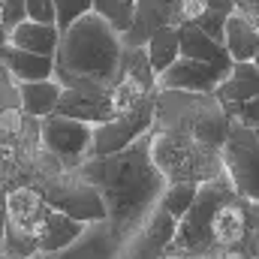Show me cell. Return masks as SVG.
<instances>
[{
  "mask_svg": "<svg viewBox=\"0 0 259 259\" xmlns=\"http://www.w3.org/2000/svg\"><path fill=\"white\" fill-rule=\"evenodd\" d=\"M0 259H3V256H0Z\"/></svg>",
  "mask_w": 259,
  "mask_h": 259,
  "instance_id": "e575fe53",
  "label": "cell"
},
{
  "mask_svg": "<svg viewBox=\"0 0 259 259\" xmlns=\"http://www.w3.org/2000/svg\"><path fill=\"white\" fill-rule=\"evenodd\" d=\"M223 46L229 52V58L235 64H253L259 55V33L250 24L247 15H241L238 9L229 15L226 21V33H223Z\"/></svg>",
  "mask_w": 259,
  "mask_h": 259,
  "instance_id": "ffe728a7",
  "label": "cell"
},
{
  "mask_svg": "<svg viewBox=\"0 0 259 259\" xmlns=\"http://www.w3.org/2000/svg\"><path fill=\"white\" fill-rule=\"evenodd\" d=\"M55 12H58L55 27H58L61 36H64L75 21H81L84 15L94 12V0H55Z\"/></svg>",
  "mask_w": 259,
  "mask_h": 259,
  "instance_id": "484cf974",
  "label": "cell"
},
{
  "mask_svg": "<svg viewBox=\"0 0 259 259\" xmlns=\"http://www.w3.org/2000/svg\"><path fill=\"white\" fill-rule=\"evenodd\" d=\"M229 196H235V187L229 178L199 184L193 208L184 214V220H178V232H175V241L169 247L172 256L214 259V253H211V220Z\"/></svg>",
  "mask_w": 259,
  "mask_h": 259,
  "instance_id": "5b68a950",
  "label": "cell"
},
{
  "mask_svg": "<svg viewBox=\"0 0 259 259\" xmlns=\"http://www.w3.org/2000/svg\"><path fill=\"white\" fill-rule=\"evenodd\" d=\"M256 259H259V256H256Z\"/></svg>",
  "mask_w": 259,
  "mask_h": 259,
  "instance_id": "d590c367",
  "label": "cell"
},
{
  "mask_svg": "<svg viewBox=\"0 0 259 259\" xmlns=\"http://www.w3.org/2000/svg\"><path fill=\"white\" fill-rule=\"evenodd\" d=\"M9 46L30 52V55H42V58H55L58 46H61V30L55 24H36L30 18H24L12 33H9Z\"/></svg>",
  "mask_w": 259,
  "mask_h": 259,
  "instance_id": "ac0fdd59",
  "label": "cell"
},
{
  "mask_svg": "<svg viewBox=\"0 0 259 259\" xmlns=\"http://www.w3.org/2000/svg\"><path fill=\"white\" fill-rule=\"evenodd\" d=\"M253 64H256V66H259V55H256V61H253Z\"/></svg>",
  "mask_w": 259,
  "mask_h": 259,
  "instance_id": "836d02e7",
  "label": "cell"
},
{
  "mask_svg": "<svg viewBox=\"0 0 259 259\" xmlns=\"http://www.w3.org/2000/svg\"><path fill=\"white\" fill-rule=\"evenodd\" d=\"M6 220H9V217H6V202L0 199V241H3V235H6Z\"/></svg>",
  "mask_w": 259,
  "mask_h": 259,
  "instance_id": "4dcf8cb0",
  "label": "cell"
},
{
  "mask_svg": "<svg viewBox=\"0 0 259 259\" xmlns=\"http://www.w3.org/2000/svg\"><path fill=\"white\" fill-rule=\"evenodd\" d=\"M121 247H124V241L103 220V223H91L84 229V235L72 247H66L64 253H52V256L39 253L33 259H121Z\"/></svg>",
  "mask_w": 259,
  "mask_h": 259,
  "instance_id": "5bb4252c",
  "label": "cell"
},
{
  "mask_svg": "<svg viewBox=\"0 0 259 259\" xmlns=\"http://www.w3.org/2000/svg\"><path fill=\"white\" fill-rule=\"evenodd\" d=\"M121 33H115L97 12H91L61 36L55 55V81H61L64 91L112 97L121 78Z\"/></svg>",
  "mask_w": 259,
  "mask_h": 259,
  "instance_id": "7a4b0ae2",
  "label": "cell"
},
{
  "mask_svg": "<svg viewBox=\"0 0 259 259\" xmlns=\"http://www.w3.org/2000/svg\"><path fill=\"white\" fill-rule=\"evenodd\" d=\"M55 115H64V118L91 124V127H103V124L118 118V112L112 106V97H91V94H81V91H64Z\"/></svg>",
  "mask_w": 259,
  "mask_h": 259,
  "instance_id": "9a60e30c",
  "label": "cell"
},
{
  "mask_svg": "<svg viewBox=\"0 0 259 259\" xmlns=\"http://www.w3.org/2000/svg\"><path fill=\"white\" fill-rule=\"evenodd\" d=\"M214 97L223 103V109H235L259 97V66L256 64H235L226 81L214 91Z\"/></svg>",
  "mask_w": 259,
  "mask_h": 259,
  "instance_id": "e0dca14e",
  "label": "cell"
},
{
  "mask_svg": "<svg viewBox=\"0 0 259 259\" xmlns=\"http://www.w3.org/2000/svg\"><path fill=\"white\" fill-rule=\"evenodd\" d=\"M196 193H199V184H169L166 193H163V202L160 208L169 211L175 220H184V214L193 208Z\"/></svg>",
  "mask_w": 259,
  "mask_h": 259,
  "instance_id": "d4e9b609",
  "label": "cell"
},
{
  "mask_svg": "<svg viewBox=\"0 0 259 259\" xmlns=\"http://www.w3.org/2000/svg\"><path fill=\"white\" fill-rule=\"evenodd\" d=\"M226 115H229L232 121L244 124V127L259 130V97H253V100H250V103H244V106H235V109H229Z\"/></svg>",
  "mask_w": 259,
  "mask_h": 259,
  "instance_id": "f546056e",
  "label": "cell"
},
{
  "mask_svg": "<svg viewBox=\"0 0 259 259\" xmlns=\"http://www.w3.org/2000/svg\"><path fill=\"white\" fill-rule=\"evenodd\" d=\"M151 160L169 184H208L226 178L220 148H211L193 136L151 130Z\"/></svg>",
  "mask_w": 259,
  "mask_h": 259,
  "instance_id": "277c9868",
  "label": "cell"
},
{
  "mask_svg": "<svg viewBox=\"0 0 259 259\" xmlns=\"http://www.w3.org/2000/svg\"><path fill=\"white\" fill-rule=\"evenodd\" d=\"M84 229H88L84 223H78V220H72V217H66V214L52 208V214L46 220V229H42V238H39V253H46V256L64 253L66 247H72L84 235Z\"/></svg>",
  "mask_w": 259,
  "mask_h": 259,
  "instance_id": "44dd1931",
  "label": "cell"
},
{
  "mask_svg": "<svg viewBox=\"0 0 259 259\" xmlns=\"http://www.w3.org/2000/svg\"><path fill=\"white\" fill-rule=\"evenodd\" d=\"M163 259H190V256H172V253H166Z\"/></svg>",
  "mask_w": 259,
  "mask_h": 259,
  "instance_id": "d6a6232c",
  "label": "cell"
},
{
  "mask_svg": "<svg viewBox=\"0 0 259 259\" xmlns=\"http://www.w3.org/2000/svg\"><path fill=\"white\" fill-rule=\"evenodd\" d=\"M220 154L235 193L247 202H259V130L232 121Z\"/></svg>",
  "mask_w": 259,
  "mask_h": 259,
  "instance_id": "52a82bcc",
  "label": "cell"
},
{
  "mask_svg": "<svg viewBox=\"0 0 259 259\" xmlns=\"http://www.w3.org/2000/svg\"><path fill=\"white\" fill-rule=\"evenodd\" d=\"M247 238H250V202L235 193L217 208L211 220V253L214 256L226 250L244 253Z\"/></svg>",
  "mask_w": 259,
  "mask_h": 259,
  "instance_id": "30bf717a",
  "label": "cell"
},
{
  "mask_svg": "<svg viewBox=\"0 0 259 259\" xmlns=\"http://www.w3.org/2000/svg\"><path fill=\"white\" fill-rule=\"evenodd\" d=\"M214 259H250L247 253H241V250H226V253H217Z\"/></svg>",
  "mask_w": 259,
  "mask_h": 259,
  "instance_id": "1f68e13d",
  "label": "cell"
},
{
  "mask_svg": "<svg viewBox=\"0 0 259 259\" xmlns=\"http://www.w3.org/2000/svg\"><path fill=\"white\" fill-rule=\"evenodd\" d=\"M175 232H178V220L169 211L157 208L151 214V220L133 238L124 241L121 259H163L175 241Z\"/></svg>",
  "mask_w": 259,
  "mask_h": 259,
  "instance_id": "8fae6325",
  "label": "cell"
},
{
  "mask_svg": "<svg viewBox=\"0 0 259 259\" xmlns=\"http://www.w3.org/2000/svg\"><path fill=\"white\" fill-rule=\"evenodd\" d=\"M24 124H27V115L21 112V106L3 109V112H0V139L18 142V136L24 133Z\"/></svg>",
  "mask_w": 259,
  "mask_h": 259,
  "instance_id": "83f0119b",
  "label": "cell"
},
{
  "mask_svg": "<svg viewBox=\"0 0 259 259\" xmlns=\"http://www.w3.org/2000/svg\"><path fill=\"white\" fill-rule=\"evenodd\" d=\"M121 75H130L133 81L145 84L148 91H157V72H154V66H151L148 49H124Z\"/></svg>",
  "mask_w": 259,
  "mask_h": 259,
  "instance_id": "cb8c5ba5",
  "label": "cell"
},
{
  "mask_svg": "<svg viewBox=\"0 0 259 259\" xmlns=\"http://www.w3.org/2000/svg\"><path fill=\"white\" fill-rule=\"evenodd\" d=\"M78 175L103 196L106 223L115 229L121 241L133 238L151 220L169 187V181L151 160V133L133 142L121 154L88 160L78 169Z\"/></svg>",
  "mask_w": 259,
  "mask_h": 259,
  "instance_id": "6da1fadb",
  "label": "cell"
},
{
  "mask_svg": "<svg viewBox=\"0 0 259 259\" xmlns=\"http://www.w3.org/2000/svg\"><path fill=\"white\" fill-rule=\"evenodd\" d=\"M94 12L115 30V33H130L136 21V0H94Z\"/></svg>",
  "mask_w": 259,
  "mask_h": 259,
  "instance_id": "603a6c76",
  "label": "cell"
},
{
  "mask_svg": "<svg viewBox=\"0 0 259 259\" xmlns=\"http://www.w3.org/2000/svg\"><path fill=\"white\" fill-rule=\"evenodd\" d=\"M232 127L223 103L214 94H187V91H160L157 88V112L154 133H178L193 136L211 148H223Z\"/></svg>",
  "mask_w": 259,
  "mask_h": 259,
  "instance_id": "3957f363",
  "label": "cell"
},
{
  "mask_svg": "<svg viewBox=\"0 0 259 259\" xmlns=\"http://www.w3.org/2000/svg\"><path fill=\"white\" fill-rule=\"evenodd\" d=\"M148 58H151V66H154V72H157V78L166 72V69H172L175 61L181 58V30L178 27H163V30H157L151 39H148Z\"/></svg>",
  "mask_w": 259,
  "mask_h": 259,
  "instance_id": "7402d4cb",
  "label": "cell"
},
{
  "mask_svg": "<svg viewBox=\"0 0 259 259\" xmlns=\"http://www.w3.org/2000/svg\"><path fill=\"white\" fill-rule=\"evenodd\" d=\"M39 139H42V148L64 163L66 172H78L91 160L94 127L81 124V121H72V118H64V115H52V118L42 121Z\"/></svg>",
  "mask_w": 259,
  "mask_h": 259,
  "instance_id": "ba28073f",
  "label": "cell"
},
{
  "mask_svg": "<svg viewBox=\"0 0 259 259\" xmlns=\"http://www.w3.org/2000/svg\"><path fill=\"white\" fill-rule=\"evenodd\" d=\"M223 81H226V72L187 61V58H178L172 69H166L157 78V88L160 91H187V94H214Z\"/></svg>",
  "mask_w": 259,
  "mask_h": 259,
  "instance_id": "4fadbf2b",
  "label": "cell"
},
{
  "mask_svg": "<svg viewBox=\"0 0 259 259\" xmlns=\"http://www.w3.org/2000/svg\"><path fill=\"white\" fill-rule=\"evenodd\" d=\"M64 97V88L61 81H24L18 84V100H21V112L27 118H36V121H46L58 112V103Z\"/></svg>",
  "mask_w": 259,
  "mask_h": 259,
  "instance_id": "d6986e66",
  "label": "cell"
},
{
  "mask_svg": "<svg viewBox=\"0 0 259 259\" xmlns=\"http://www.w3.org/2000/svg\"><path fill=\"white\" fill-rule=\"evenodd\" d=\"M33 187L46 196V202L61 211L66 217L91 226V223H103L106 220V205L103 196L97 193L94 184H88L78 172H64L58 178H42L33 181Z\"/></svg>",
  "mask_w": 259,
  "mask_h": 259,
  "instance_id": "8992f818",
  "label": "cell"
},
{
  "mask_svg": "<svg viewBox=\"0 0 259 259\" xmlns=\"http://www.w3.org/2000/svg\"><path fill=\"white\" fill-rule=\"evenodd\" d=\"M27 18L24 0H0V49L9 46V33Z\"/></svg>",
  "mask_w": 259,
  "mask_h": 259,
  "instance_id": "4316f807",
  "label": "cell"
},
{
  "mask_svg": "<svg viewBox=\"0 0 259 259\" xmlns=\"http://www.w3.org/2000/svg\"><path fill=\"white\" fill-rule=\"evenodd\" d=\"M181 0H136V21L121 36L124 49H145L148 39L163 27H178Z\"/></svg>",
  "mask_w": 259,
  "mask_h": 259,
  "instance_id": "7c38bea8",
  "label": "cell"
},
{
  "mask_svg": "<svg viewBox=\"0 0 259 259\" xmlns=\"http://www.w3.org/2000/svg\"><path fill=\"white\" fill-rule=\"evenodd\" d=\"M154 112H157V94L148 97L142 106H136L127 115H118L115 121L94 127V145H91V160L100 157H112L127 151L133 142H139L142 136H148L154 127Z\"/></svg>",
  "mask_w": 259,
  "mask_h": 259,
  "instance_id": "9c48e42d",
  "label": "cell"
},
{
  "mask_svg": "<svg viewBox=\"0 0 259 259\" xmlns=\"http://www.w3.org/2000/svg\"><path fill=\"white\" fill-rule=\"evenodd\" d=\"M24 9H27V18L36 24H55L58 21L55 0H24Z\"/></svg>",
  "mask_w": 259,
  "mask_h": 259,
  "instance_id": "f1b7e54d",
  "label": "cell"
},
{
  "mask_svg": "<svg viewBox=\"0 0 259 259\" xmlns=\"http://www.w3.org/2000/svg\"><path fill=\"white\" fill-rule=\"evenodd\" d=\"M0 61L18 84H24V81H52L55 78V58H42V55L21 52L15 46H3Z\"/></svg>",
  "mask_w": 259,
  "mask_h": 259,
  "instance_id": "2e32d148",
  "label": "cell"
}]
</instances>
